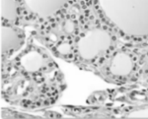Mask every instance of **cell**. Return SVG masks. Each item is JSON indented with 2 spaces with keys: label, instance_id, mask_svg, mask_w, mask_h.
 Masks as SVG:
<instances>
[{
  "label": "cell",
  "instance_id": "obj_1",
  "mask_svg": "<svg viewBox=\"0 0 148 119\" xmlns=\"http://www.w3.org/2000/svg\"><path fill=\"white\" fill-rule=\"evenodd\" d=\"M133 69L131 57L125 52H119L113 57L110 65V72L116 76H126Z\"/></svg>",
  "mask_w": 148,
  "mask_h": 119
},
{
  "label": "cell",
  "instance_id": "obj_2",
  "mask_svg": "<svg viewBox=\"0 0 148 119\" xmlns=\"http://www.w3.org/2000/svg\"><path fill=\"white\" fill-rule=\"evenodd\" d=\"M22 44V39L13 28L2 26L1 28V47L2 51H13L18 49Z\"/></svg>",
  "mask_w": 148,
  "mask_h": 119
},
{
  "label": "cell",
  "instance_id": "obj_3",
  "mask_svg": "<svg viewBox=\"0 0 148 119\" xmlns=\"http://www.w3.org/2000/svg\"><path fill=\"white\" fill-rule=\"evenodd\" d=\"M44 56L37 50L28 51L20 59V64L22 68L30 73H35L40 70L44 66Z\"/></svg>",
  "mask_w": 148,
  "mask_h": 119
},
{
  "label": "cell",
  "instance_id": "obj_4",
  "mask_svg": "<svg viewBox=\"0 0 148 119\" xmlns=\"http://www.w3.org/2000/svg\"><path fill=\"white\" fill-rule=\"evenodd\" d=\"M1 12L3 18L13 21L16 17L15 0H1Z\"/></svg>",
  "mask_w": 148,
  "mask_h": 119
},
{
  "label": "cell",
  "instance_id": "obj_5",
  "mask_svg": "<svg viewBox=\"0 0 148 119\" xmlns=\"http://www.w3.org/2000/svg\"><path fill=\"white\" fill-rule=\"evenodd\" d=\"M56 50L61 56H69L72 54V46L68 41H61L56 46Z\"/></svg>",
  "mask_w": 148,
  "mask_h": 119
},
{
  "label": "cell",
  "instance_id": "obj_6",
  "mask_svg": "<svg viewBox=\"0 0 148 119\" xmlns=\"http://www.w3.org/2000/svg\"><path fill=\"white\" fill-rule=\"evenodd\" d=\"M62 30H63V32L67 35L73 34L76 31V22L74 20H72V19H67V20L63 23Z\"/></svg>",
  "mask_w": 148,
  "mask_h": 119
},
{
  "label": "cell",
  "instance_id": "obj_7",
  "mask_svg": "<svg viewBox=\"0 0 148 119\" xmlns=\"http://www.w3.org/2000/svg\"><path fill=\"white\" fill-rule=\"evenodd\" d=\"M127 116L128 117H148V108H142L140 110L133 111Z\"/></svg>",
  "mask_w": 148,
  "mask_h": 119
}]
</instances>
